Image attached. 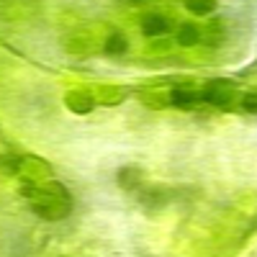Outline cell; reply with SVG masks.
<instances>
[{
    "mask_svg": "<svg viewBox=\"0 0 257 257\" xmlns=\"http://www.w3.org/2000/svg\"><path fill=\"white\" fill-rule=\"evenodd\" d=\"M142 29H144V34H162V31L167 29V24H165L162 16H147Z\"/></svg>",
    "mask_w": 257,
    "mask_h": 257,
    "instance_id": "cell-1",
    "label": "cell"
},
{
    "mask_svg": "<svg viewBox=\"0 0 257 257\" xmlns=\"http://www.w3.org/2000/svg\"><path fill=\"white\" fill-rule=\"evenodd\" d=\"M244 105H247L249 111H254V113H257V98H254V95H249V98L244 100Z\"/></svg>",
    "mask_w": 257,
    "mask_h": 257,
    "instance_id": "cell-2",
    "label": "cell"
}]
</instances>
